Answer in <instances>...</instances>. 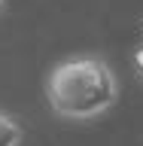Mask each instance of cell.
I'll use <instances>...</instances> for the list:
<instances>
[{
  "label": "cell",
  "instance_id": "7a4b0ae2",
  "mask_svg": "<svg viewBox=\"0 0 143 146\" xmlns=\"http://www.w3.org/2000/svg\"><path fill=\"white\" fill-rule=\"evenodd\" d=\"M21 143V125L12 116L0 113V146H18Z\"/></svg>",
  "mask_w": 143,
  "mask_h": 146
},
{
  "label": "cell",
  "instance_id": "277c9868",
  "mask_svg": "<svg viewBox=\"0 0 143 146\" xmlns=\"http://www.w3.org/2000/svg\"><path fill=\"white\" fill-rule=\"evenodd\" d=\"M0 6H3V0H0Z\"/></svg>",
  "mask_w": 143,
  "mask_h": 146
},
{
  "label": "cell",
  "instance_id": "6da1fadb",
  "mask_svg": "<svg viewBox=\"0 0 143 146\" xmlns=\"http://www.w3.org/2000/svg\"><path fill=\"white\" fill-rule=\"evenodd\" d=\"M119 98L116 73L100 58H70L46 76V100L64 119H94Z\"/></svg>",
  "mask_w": 143,
  "mask_h": 146
},
{
  "label": "cell",
  "instance_id": "3957f363",
  "mask_svg": "<svg viewBox=\"0 0 143 146\" xmlns=\"http://www.w3.org/2000/svg\"><path fill=\"white\" fill-rule=\"evenodd\" d=\"M131 67H134V73L143 79V43L134 49V55H131Z\"/></svg>",
  "mask_w": 143,
  "mask_h": 146
}]
</instances>
